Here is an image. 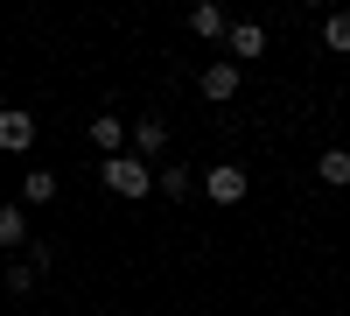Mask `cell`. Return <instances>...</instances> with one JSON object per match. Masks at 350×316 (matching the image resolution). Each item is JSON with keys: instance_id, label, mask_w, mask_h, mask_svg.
I'll return each instance as SVG.
<instances>
[{"instance_id": "cell-4", "label": "cell", "mask_w": 350, "mask_h": 316, "mask_svg": "<svg viewBox=\"0 0 350 316\" xmlns=\"http://www.w3.org/2000/svg\"><path fill=\"white\" fill-rule=\"evenodd\" d=\"M36 148V112H0V155H28Z\"/></svg>"}, {"instance_id": "cell-14", "label": "cell", "mask_w": 350, "mask_h": 316, "mask_svg": "<svg viewBox=\"0 0 350 316\" xmlns=\"http://www.w3.org/2000/svg\"><path fill=\"white\" fill-rule=\"evenodd\" d=\"M28 267L49 274V267H56V246H49V239H28Z\"/></svg>"}, {"instance_id": "cell-15", "label": "cell", "mask_w": 350, "mask_h": 316, "mask_svg": "<svg viewBox=\"0 0 350 316\" xmlns=\"http://www.w3.org/2000/svg\"><path fill=\"white\" fill-rule=\"evenodd\" d=\"M36 281H42V274L28 267V260H21V267H8V289H14V295H28V289H36Z\"/></svg>"}, {"instance_id": "cell-11", "label": "cell", "mask_w": 350, "mask_h": 316, "mask_svg": "<svg viewBox=\"0 0 350 316\" xmlns=\"http://www.w3.org/2000/svg\"><path fill=\"white\" fill-rule=\"evenodd\" d=\"M49 197H56V169H28L21 176V204L36 211V204H49Z\"/></svg>"}, {"instance_id": "cell-16", "label": "cell", "mask_w": 350, "mask_h": 316, "mask_svg": "<svg viewBox=\"0 0 350 316\" xmlns=\"http://www.w3.org/2000/svg\"><path fill=\"white\" fill-rule=\"evenodd\" d=\"M0 112H8V106H0Z\"/></svg>"}, {"instance_id": "cell-12", "label": "cell", "mask_w": 350, "mask_h": 316, "mask_svg": "<svg viewBox=\"0 0 350 316\" xmlns=\"http://www.w3.org/2000/svg\"><path fill=\"white\" fill-rule=\"evenodd\" d=\"M323 42H329L336 56H350V14H329V21H323Z\"/></svg>"}, {"instance_id": "cell-10", "label": "cell", "mask_w": 350, "mask_h": 316, "mask_svg": "<svg viewBox=\"0 0 350 316\" xmlns=\"http://www.w3.org/2000/svg\"><path fill=\"white\" fill-rule=\"evenodd\" d=\"M189 36H203V42L231 36V14H224V8H211V0H203V8H189Z\"/></svg>"}, {"instance_id": "cell-2", "label": "cell", "mask_w": 350, "mask_h": 316, "mask_svg": "<svg viewBox=\"0 0 350 316\" xmlns=\"http://www.w3.org/2000/svg\"><path fill=\"white\" fill-rule=\"evenodd\" d=\"M245 190H252V176H245V169L239 162H217V169H203V197H211V204H245Z\"/></svg>"}, {"instance_id": "cell-9", "label": "cell", "mask_w": 350, "mask_h": 316, "mask_svg": "<svg viewBox=\"0 0 350 316\" xmlns=\"http://www.w3.org/2000/svg\"><path fill=\"white\" fill-rule=\"evenodd\" d=\"M315 183L323 190H350V148H323L315 155Z\"/></svg>"}, {"instance_id": "cell-3", "label": "cell", "mask_w": 350, "mask_h": 316, "mask_svg": "<svg viewBox=\"0 0 350 316\" xmlns=\"http://www.w3.org/2000/svg\"><path fill=\"white\" fill-rule=\"evenodd\" d=\"M196 92L211 99V106L239 99V64H231V56H211V64H203V77H196Z\"/></svg>"}, {"instance_id": "cell-7", "label": "cell", "mask_w": 350, "mask_h": 316, "mask_svg": "<svg viewBox=\"0 0 350 316\" xmlns=\"http://www.w3.org/2000/svg\"><path fill=\"white\" fill-rule=\"evenodd\" d=\"M161 148H168V120H161V112H140V120H133V155L154 162Z\"/></svg>"}, {"instance_id": "cell-13", "label": "cell", "mask_w": 350, "mask_h": 316, "mask_svg": "<svg viewBox=\"0 0 350 316\" xmlns=\"http://www.w3.org/2000/svg\"><path fill=\"white\" fill-rule=\"evenodd\" d=\"M154 190H161V197H175V204H183V190H189V169H154Z\"/></svg>"}, {"instance_id": "cell-5", "label": "cell", "mask_w": 350, "mask_h": 316, "mask_svg": "<svg viewBox=\"0 0 350 316\" xmlns=\"http://www.w3.org/2000/svg\"><path fill=\"white\" fill-rule=\"evenodd\" d=\"M36 225H28V204H0V253H28Z\"/></svg>"}, {"instance_id": "cell-8", "label": "cell", "mask_w": 350, "mask_h": 316, "mask_svg": "<svg viewBox=\"0 0 350 316\" xmlns=\"http://www.w3.org/2000/svg\"><path fill=\"white\" fill-rule=\"evenodd\" d=\"M224 42H231V49H224L231 64H245V56H267V28H259V21H231Z\"/></svg>"}, {"instance_id": "cell-6", "label": "cell", "mask_w": 350, "mask_h": 316, "mask_svg": "<svg viewBox=\"0 0 350 316\" xmlns=\"http://www.w3.org/2000/svg\"><path fill=\"white\" fill-rule=\"evenodd\" d=\"M92 148H98V162L126 155V120H120V112H92Z\"/></svg>"}, {"instance_id": "cell-1", "label": "cell", "mask_w": 350, "mask_h": 316, "mask_svg": "<svg viewBox=\"0 0 350 316\" xmlns=\"http://www.w3.org/2000/svg\"><path fill=\"white\" fill-rule=\"evenodd\" d=\"M98 183L112 197H126V204H140V197H154V162H140V155H105L98 162Z\"/></svg>"}]
</instances>
